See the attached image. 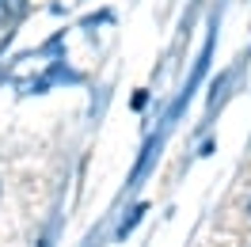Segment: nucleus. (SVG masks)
Returning <instances> with one entry per match:
<instances>
[{
    "label": "nucleus",
    "mask_w": 251,
    "mask_h": 247,
    "mask_svg": "<svg viewBox=\"0 0 251 247\" xmlns=\"http://www.w3.org/2000/svg\"><path fill=\"white\" fill-rule=\"evenodd\" d=\"M12 23H16V16H12V0H0V31L12 27Z\"/></svg>",
    "instance_id": "f257e3e1"
},
{
    "label": "nucleus",
    "mask_w": 251,
    "mask_h": 247,
    "mask_svg": "<svg viewBox=\"0 0 251 247\" xmlns=\"http://www.w3.org/2000/svg\"><path fill=\"white\" fill-rule=\"evenodd\" d=\"M248 217H251V198H248Z\"/></svg>",
    "instance_id": "f03ea898"
}]
</instances>
